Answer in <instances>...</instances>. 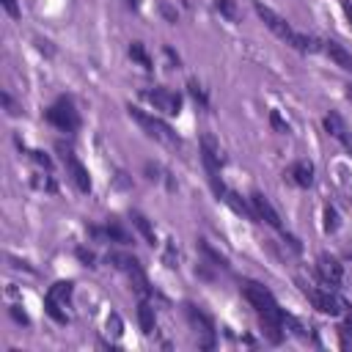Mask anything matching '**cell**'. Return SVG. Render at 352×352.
I'll return each instance as SVG.
<instances>
[{
  "mask_svg": "<svg viewBox=\"0 0 352 352\" xmlns=\"http://www.w3.org/2000/svg\"><path fill=\"white\" fill-rule=\"evenodd\" d=\"M223 201L236 212V214H245V217H256V212H250L248 206H245V201L236 195V192H228V190H223Z\"/></svg>",
  "mask_w": 352,
  "mask_h": 352,
  "instance_id": "ac0fdd59",
  "label": "cell"
},
{
  "mask_svg": "<svg viewBox=\"0 0 352 352\" xmlns=\"http://www.w3.org/2000/svg\"><path fill=\"white\" fill-rule=\"evenodd\" d=\"M324 129L352 151V132L346 129V124H344V118H341L338 113H327V116H324Z\"/></svg>",
  "mask_w": 352,
  "mask_h": 352,
  "instance_id": "30bf717a",
  "label": "cell"
},
{
  "mask_svg": "<svg viewBox=\"0 0 352 352\" xmlns=\"http://www.w3.org/2000/svg\"><path fill=\"white\" fill-rule=\"evenodd\" d=\"M305 294H308V300L314 302V308H319V311L327 314V316H338L341 308H344V302H341L336 294L324 292V289H308V286H305Z\"/></svg>",
  "mask_w": 352,
  "mask_h": 352,
  "instance_id": "8992f818",
  "label": "cell"
},
{
  "mask_svg": "<svg viewBox=\"0 0 352 352\" xmlns=\"http://www.w3.org/2000/svg\"><path fill=\"white\" fill-rule=\"evenodd\" d=\"M11 316H14L16 322H22V324H30L28 314H25V311H19V305H11Z\"/></svg>",
  "mask_w": 352,
  "mask_h": 352,
  "instance_id": "f1b7e54d",
  "label": "cell"
},
{
  "mask_svg": "<svg viewBox=\"0 0 352 352\" xmlns=\"http://www.w3.org/2000/svg\"><path fill=\"white\" fill-rule=\"evenodd\" d=\"M338 226H341V223H338V212H336L333 206H324V231H327V234H336Z\"/></svg>",
  "mask_w": 352,
  "mask_h": 352,
  "instance_id": "603a6c76",
  "label": "cell"
},
{
  "mask_svg": "<svg viewBox=\"0 0 352 352\" xmlns=\"http://www.w3.org/2000/svg\"><path fill=\"white\" fill-rule=\"evenodd\" d=\"M72 289H74V286H72L69 280H58L55 286H50V292H47V294H50V297H52L55 302H60V305H66V302L72 300Z\"/></svg>",
  "mask_w": 352,
  "mask_h": 352,
  "instance_id": "e0dca14e",
  "label": "cell"
},
{
  "mask_svg": "<svg viewBox=\"0 0 352 352\" xmlns=\"http://www.w3.org/2000/svg\"><path fill=\"white\" fill-rule=\"evenodd\" d=\"M3 8H6V14L14 16V19L19 16V6H16V0H3Z\"/></svg>",
  "mask_w": 352,
  "mask_h": 352,
  "instance_id": "83f0119b",
  "label": "cell"
},
{
  "mask_svg": "<svg viewBox=\"0 0 352 352\" xmlns=\"http://www.w3.org/2000/svg\"><path fill=\"white\" fill-rule=\"evenodd\" d=\"M44 118H47L52 126H58L60 132H74V129L80 126V113L74 110V102H72L69 96L55 99V102L44 110Z\"/></svg>",
  "mask_w": 352,
  "mask_h": 352,
  "instance_id": "7a4b0ae2",
  "label": "cell"
},
{
  "mask_svg": "<svg viewBox=\"0 0 352 352\" xmlns=\"http://www.w3.org/2000/svg\"><path fill=\"white\" fill-rule=\"evenodd\" d=\"M77 256H80L85 264H94V253H91V250H82V248H80V250H77Z\"/></svg>",
  "mask_w": 352,
  "mask_h": 352,
  "instance_id": "4dcf8cb0",
  "label": "cell"
},
{
  "mask_svg": "<svg viewBox=\"0 0 352 352\" xmlns=\"http://www.w3.org/2000/svg\"><path fill=\"white\" fill-rule=\"evenodd\" d=\"M250 204H253L256 217H261L267 226H272V228H280V231H283V223H280V217H278V212H275V206L270 204V198H267V195L253 192V195H250Z\"/></svg>",
  "mask_w": 352,
  "mask_h": 352,
  "instance_id": "9c48e42d",
  "label": "cell"
},
{
  "mask_svg": "<svg viewBox=\"0 0 352 352\" xmlns=\"http://www.w3.org/2000/svg\"><path fill=\"white\" fill-rule=\"evenodd\" d=\"M190 94H192L195 99H201V102H206V96H204V91L198 88V82H190Z\"/></svg>",
  "mask_w": 352,
  "mask_h": 352,
  "instance_id": "f546056e",
  "label": "cell"
},
{
  "mask_svg": "<svg viewBox=\"0 0 352 352\" xmlns=\"http://www.w3.org/2000/svg\"><path fill=\"white\" fill-rule=\"evenodd\" d=\"M162 14L168 16V22H176V11H173L170 6H162Z\"/></svg>",
  "mask_w": 352,
  "mask_h": 352,
  "instance_id": "d6a6232c",
  "label": "cell"
},
{
  "mask_svg": "<svg viewBox=\"0 0 352 352\" xmlns=\"http://www.w3.org/2000/svg\"><path fill=\"white\" fill-rule=\"evenodd\" d=\"M129 58H132V60H138L143 69H151V58H148V52L143 50V44H140V41H132V44H129Z\"/></svg>",
  "mask_w": 352,
  "mask_h": 352,
  "instance_id": "44dd1931",
  "label": "cell"
},
{
  "mask_svg": "<svg viewBox=\"0 0 352 352\" xmlns=\"http://www.w3.org/2000/svg\"><path fill=\"white\" fill-rule=\"evenodd\" d=\"M129 110V116L143 126V132L148 135V138H154V140H160V143H168V146H176L179 143V138H176V132L165 124V121H160V118H154L151 113H146V110H140V107H126Z\"/></svg>",
  "mask_w": 352,
  "mask_h": 352,
  "instance_id": "3957f363",
  "label": "cell"
},
{
  "mask_svg": "<svg viewBox=\"0 0 352 352\" xmlns=\"http://www.w3.org/2000/svg\"><path fill=\"white\" fill-rule=\"evenodd\" d=\"M341 8H344V14H346V19H349V25H352V3H349V0H341Z\"/></svg>",
  "mask_w": 352,
  "mask_h": 352,
  "instance_id": "1f68e13d",
  "label": "cell"
},
{
  "mask_svg": "<svg viewBox=\"0 0 352 352\" xmlns=\"http://www.w3.org/2000/svg\"><path fill=\"white\" fill-rule=\"evenodd\" d=\"M242 294L245 300L256 308V314L261 316V324H264V333L270 336L272 344H278L283 336H280V324H283V311L278 308L272 292L267 286H261L258 280H245L242 283Z\"/></svg>",
  "mask_w": 352,
  "mask_h": 352,
  "instance_id": "6da1fadb",
  "label": "cell"
},
{
  "mask_svg": "<svg viewBox=\"0 0 352 352\" xmlns=\"http://www.w3.org/2000/svg\"><path fill=\"white\" fill-rule=\"evenodd\" d=\"M253 8H256V14L264 19V25H267L278 38H283L286 44H292V38H294V33H297V30H292V25H289L280 14H275L270 6H264V3H258V0L253 3Z\"/></svg>",
  "mask_w": 352,
  "mask_h": 352,
  "instance_id": "277c9868",
  "label": "cell"
},
{
  "mask_svg": "<svg viewBox=\"0 0 352 352\" xmlns=\"http://www.w3.org/2000/svg\"><path fill=\"white\" fill-rule=\"evenodd\" d=\"M322 50H324V52H327V55H330V58H333L344 72H352V52H349V50H344L338 41H324V47H322Z\"/></svg>",
  "mask_w": 352,
  "mask_h": 352,
  "instance_id": "5bb4252c",
  "label": "cell"
},
{
  "mask_svg": "<svg viewBox=\"0 0 352 352\" xmlns=\"http://www.w3.org/2000/svg\"><path fill=\"white\" fill-rule=\"evenodd\" d=\"M132 223L138 226V231H140V234L146 236V242H148V245H154V242H157V236H154V228H151V223H148V220H146V217H143L140 212H132Z\"/></svg>",
  "mask_w": 352,
  "mask_h": 352,
  "instance_id": "d6986e66",
  "label": "cell"
},
{
  "mask_svg": "<svg viewBox=\"0 0 352 352\" xmlns=\"http://www.w3.org/2000/svg\"><path fill=\"white\" fill-rule=\"evenodd\" d=\"M214 8L226 16V19H236V6H234V0H214Z\"/></svg>",
  "mask_w": 352,
  "mask_h": 352,
  "instance_id": "cb8c5ba5",
  "label": "cell"
},
{
  "mask_svg": "<svg viewBox=\"0 0 352 352\" xmlns=\"http://www.w3.org/2000/svg\"><path fill=\"white\" fill-rule=\"evenodd\" d=\"M346 96H349V102H352V85H349V88H346Z\"/></svg>",
  "mask_w": 352,
  "mask_h": 352,
  "instance_id": "d590c367",
  "label": "cell"
},
{
  "mask_svg": "<svg viewBox=\"0 0 352 352\" xmlns=\"http://www.w3.org/2000/svg\"><path fill=\"white\" fill-rule=\"evenodd\" d=\"M107 261H110L113 267H118V270L129 272V275L143 272V270H140V261H138L135 256H129V253H110V256H107Z\"/></svg>",
  "mask_w": 352,
  "mask_h": 352,
  "instance_id": "9a60e30c",
  "label": "cell"
},
{
  "mask_svg": "<svg viewBox=\"0 0 352 352\" xmlns=\"http://www.w3.org/2000/svg\"><path fill=\"white\" fill-rule=\"evenodd\" d=\"M316 270H319V278H322L327 286H338L341 278H344V267H341L338 258L330 256V253H319V258H316Z\"/></svg>",
  "mask_w": 352,
  "mask_h": 352,
  "instance_id": "52a82bcc",
  "label": "cell"
},
{
  "mask_svg": "<svg viewBox=\"0 0 352 352\" xmlns=\"http://www.w3.org/2000/svg\"><path fill=\"white\" fill-rule=\"evenodd\" d=\"M143 99H148L154 104V110H162L168 116H179V110H182V96L168 88H148V91H143Z\"/></svg>",
  "mask_w": 352,
  "mask_h": 352,
  "instance_id": "5b68a950",
  "label": "cell"
},
{
  "mask_svg": "<svg viewBox=\"0 0 352 352\" xmlns=\"http://www.w3.org/2000/svg\"><path fill=\"white\" fill-rule=\"evenodd\" d=\"M270 124L275 126V132H280V135H286L289 132V124L280 118V113L278 110H270Z\"/></svg>",
  "mask_w": 352,
  "mask_h": 352,
  "instance_id": "484cf974",
  "label": "cell"
},
{
  "mask_svg": "<svg viewBox=\"0 0 352 352\" xmlns=\"http://www.w3.org/2000/svg\"><path fill=\"white\" fill-rule=\"evenodd\" d=\"M44 308H47V314H50V316H52L55 322H60V324H66V322H69V316H66V314L60 311L63 305H60V302H55V300H52L50 294L44 297Z\"/></svg>",
  "mask_w": 352,
  "mask_h": 352,
  "instance_id": "7402d4cb",
  "label": "cell"
},
{
  "mask_svg": "<svg viewBox=\"0 0 352 352\" xmlns=\"http://www.w3.org/2000/svg\"><path fill=\"white\" fill-rule=\"evenodd\" d=\"M292 47H297L300 52H316V50H319V41L311 38V36H305V33H294Z\"/></svg>",
  "mask_w": 352,
  "mask_h": 352,
  "instance_id": "ffe728a7",
  "label": "cell"
},
{
  "mask_svg": "<svg viewBox=\"0 0 352 352\" xmlns=\"http://www.w3.org/2000/svg\"><path fill=\"white\" fill-rule=\"evenodd\" d=\"M344 333H349V336H352V314L346 316V324H344Z\"/></svg>",
  "mask_w": 352,
  "mask_h": 352,
  "instance_id": "836d02e7",
  "label": "cell"
},
{
  "mask_svg": "<svg viewBox=\"0 0 352 352\" xmlns=\"http://www.w3.org/2000/svg\"><path fill=\"white\" fill-rule=\"evenodd\" d=\"M289 176H292L294 184L311 187V184H314V165H311L308 160H297V162L289 168Z\"/></svg>",
  "mask_w": 352,
  "mask_h": 352,
  "instance_id": "7c38bea8",
  "label": "cell"
},
{
  "mask_svg": "<svg viewBox=\"0 0 352 352\" xmlns=\"http://www.w3.org/2000/svg\"><path fill=\"white\" fill-rule=\"evenodd\" d=\"M184 311H187V316H190V322L195 324V327H201V333H206V346L212 344V333H214V324H212V319L206 316V314H201L192 302H187L184 305Z\"/></svg>",
  "mask_w": 352,
  "mask_h": 352,
  "instance_id": "4fadbf2b",
  "label": "cell"
},
{
  "mask_svg": "<svg viewBox=\"0 0 352 352\" xmlns=\"http://www.w3.org/2000/svg\"><path fill=\"white\" fill-rule=\"evenodd\" d=\"M104 236H110V239H116V242H121V245L129 242V234H126L124 228H118V226H107V228H104Z\"/></svg>",
  "mask_w": 352,
  "mask_h": 352,
  "instance_id": "d4e9b609",
  "label": "cell"
},
{
  "mask_svg": "<svg viewBox=\"0 0 352 352\" xmlns=\"http://www.w3.org/2000/svg\"><path fill=\"white\" fill-rule=\"evenodd\" d=\"M198 248H201V250H204V253H206L217 267H226V258H223L217 250H212V245H209V242H204V239H201V245H198Z\"/></svg>",
  "mask_w": 352,
  "mask_h": 352,
  "instance_id": "4316f807",
  "label": "cell"
},
{
  "mask_svg": "<svg viewBox=\"0 0 352 352\" xmlns=\"http://www.w3.org/2000/svg\"><path fill=\"white\" fill-rule=\"evenodd\" d=\"M60 151H63V146H58ZM63 162H66V168H69V173H72V179H74V184H77V190L80 192H91V176H88V170H85V165L66 148L63 151Z\"/></svg>",
  "mask_w": 352,
  "mask_h": 352,
  "instance_id": "ba28073f",
  "label": "cell"
},
{
  "mask_svg": "<svg viewBox=\"0 0 352 352\" xmlns=\"http://www.w3.org/2000/svg\"><path fill=\"white\" fill-rule=\"evenodd\" d=\"M126 6L129 8H140V0H126Z\"/></svg>",
  "mask_w": 352,
  "mask_h": 352,
  "instance_id": "e575fe53",
  "label": "cell"
},
{
  "mask_svg": "<svg viewBox=\"0 0 352 352\" xmlns=\"http://www.w3.org/2000/svg\"><path fill=\"white\" fill-rule=\"evenodd\" d=\"M138 322H140V330H143L146 336L154 333V308H151L146 300H140V305H138Z\"/></svg>",
  "mask_w": 352,
  "mask_h": 352,
  "instance_id": "2e32d148",
  "label": "cell"
},
{
  "mask_svg": "<svg viewBox=\"0 0 352 352\" xmlns=\"http://www.w3.org/2000/svg\"><path fill=\"white\" fill-rule=\"evenodd\" d=\"M201 151H204V162H206L209 173L214 176L217 168H220V162H223V157H220V148H217V143H214L212 135H204V140H201Z\"/></svg>",
  "mask_w": 352,
  "mask_h": 352,
  "instance_id": "8fae6325",
  "label": "cell"
}]
</instances>
